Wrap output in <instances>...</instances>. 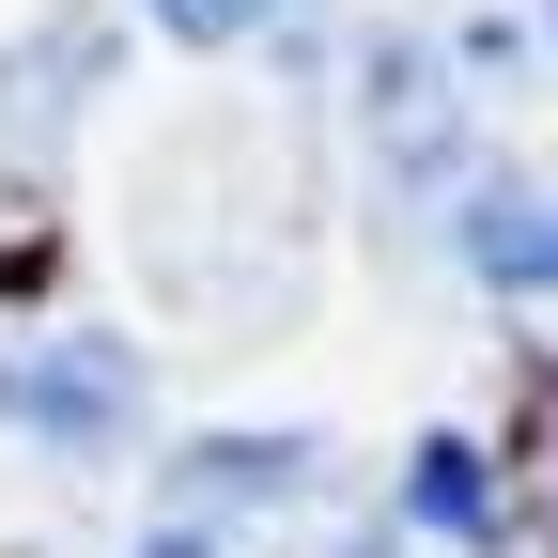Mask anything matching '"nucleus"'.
I'll list each match as a JSON object with an SVG mask.
<instances>
[{"label":"nucleus","mask_w":558,"mask_h":558,"mask_svg":"<svg viewBox=\"0 0 558 558\" xmlns=\"http://www.w3.org/2000/svg\"><path fill=\"white\" fill-rule=\"evenodd\" d=\"M0 388H16V418L47 450H109L124 435V357H109V341H16Z\"/></svg>","instance_id":"obj_1"},{"label":"nucleus","mask_w":558,"mask_h":558,"mask_svg":"<svg viewBox=\"0 0 558 558\" xmlns=\"http://www.w3.org/2000/svg\"><path fill=\"white\" fill-rule=\"evenodd\" d=\"M450 233H465V264L497 279V295H543V279H558V202H543V186H512V171H481Z\"/></svg>","instance_id":"obj_2"},{"label":"nucleus","mask_w":558,"mask_h":558,"mask_svg":"<svg viewBox=\"0 0 558 558\" xmlns=\"http://www.w3.org/2000/svg\"><path fill=\"white\" fill-rule=\"evenodd\" d=\"M418 512H435V527H465V543L497 527V497H481V465H465V450H418Z\"/></svg>","instance_id":"obj_3"},{"label":"nucleus","mask_w":558,"mask_h":558,"mask_svg":"<svg viewBox=\"0 0 558 558\" xmlns=\"http://www.w3.org/2000/svg\"><path fill=\"white\" fill-rule=\"evenodd\" d=\"M156 16H171V32H186V47H233V32H248V16H264V0H156Z\"/></svg>","instance_id":"obj_4"},{"label":"nucleus","mask_w":558,"mask_h":558,"mask_svg":"<svg viewBox=\"0 0 558 558\" xmlns=\"http://www.w3.org/2000/svg\"><path fill=\"white\" fill-rule=\"evenodd\" d=\"M156 558H202V543H156Z\"/></svg>","instance_id":"obj_5"}]
</instances>
